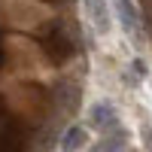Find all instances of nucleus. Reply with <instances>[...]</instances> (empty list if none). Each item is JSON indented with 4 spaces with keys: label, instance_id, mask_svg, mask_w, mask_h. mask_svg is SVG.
Masks as SVG:
<instances>
[{
    "label": "nucleus",
    "instance_id": "obj_1",
    "mask_svg": "<svg viewBox=\"0 0 152 152\" xmlns=\"http://www.w3.org/2000/svg\"><path fill=\"white\" fill-rule=\"evenodd\" d=\"M113 12H116V21L125 31V37H131V40L140 46L143 43V18H140L137 3L134 0H113Z\"/></svg>",
    "mask_w": 152,
    "mask_h": 152
},
{
    "label": "nucleus",
    "instance_id": "obj_2",
    "mask_svg": "<svg viewBox=\"0 0 152 152\" xmlns=\"http://www.w3.org/2000/svg\"><path fill=\"white\" fill-rule=\"evenodd\" d=\"M113 0H82V9H85V18L91 21L94 34L107 37L113 31V18H116V12L110 9Z\"/></svg>",
    "mask_w": 152,
    "mask_h": 152
},
{
    "label": "nucleus",
    "instance_id": "obj_3",
    "mask_svg": "<svg viewBox=\"0 0 152 152\" xmlns=\"http://www.w3.org/2000/svg\"><path fill=\"white\" fill-rule=\"evenodd\" d=\"M119 110L110 104V100H94L91 107H88V128H94L100 134L107 131H116L119 128Z\"/></svg>",
    "mask_w": 152,
    "mask_h": 152
},
{
    "label": "nucleus",
    "instance_id": "obj_4",
    "mask_svg": "<svg viewBox=\"0 0 152 152\" xmlns=\"http://www.w3.org/2000/svg\"><path fill=\"white\" fill-rule=\"evenodd\" d=\"M88 143H91V134H88V128H85V125H73V128L64 131V137H61L58 149H61V152H82Z\"/></svg>",
    "mask_w": 152,
    "mask_h": 152
},
{
    "label": "nucleus",
    "instance_id": "obj_5",
    "mask_svg": "<svg viewBox=\"0 0 152 152\" xmlns=\"http://www.w3.org/2000/svg\"><path fill=\"white\" fill-rule=\"evenodd\" d=\"M91 152H128V131L119 125L116 131L100 134V140L91 146Z\"/></svg>",
    "mask_w": 152,
    "mask_h": 152
},
{
    "label": "nucleus",
    "instance_id": "obj_6",
    "mask_svg": "<svg viewBox=\"0 0 152 152\" xmlns=\"http://www.w3.org/2000/svg\"><path fill=\"white\" fill-rule=\"evenodd\" d=\"M131 70H134V76H137V79H146V76H149V67H146V61H143L140 55L131 61Z\"/></svg>",
    "mask_w": 152,
    "mask_h": 152
},
{
    "label": "nucleus",
    "instance_id": "obj_7",
    "mask_svg": "<svg viewBox=\"0 0 152 152\" xmlns=\"http://www.w3.org/2000/svg\"><path fill=\"white\" fill-rule=\"evenodd\" d=\"M140 140H143V146L152 152V122H143V125H140Z\"/></svg>",
    "mask_w": 152,
    "mask_h": 152
}]
</instances>
